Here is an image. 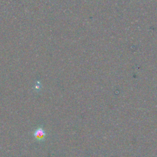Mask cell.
<instances>
[{"mask_svg":"<svg viewBox=\"0 0 157 157\" xmlns=\"http://www.w3.org/2000/svg\"><path fill=\"white\" fill-rule=\"evenodd\" d=\"M33 136L38 141H44L46 137V133L43 127H38L34 131Z\"/></svg>","mask_w":157,"mask_h":157,"instance_id":"6da1fadb","label":"cell"}]
</instances>
